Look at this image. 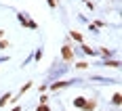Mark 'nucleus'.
Wrapping results in <instances>:
<instances>
[{"mask_svg": "<svg viewBox=\"0 0 122 111\" xmlns=\"http://www.w3.org/2000/svg\"><path fill=\"white\" fill-rule=\"evenodd\" d=\"M49 6H53V9H55V6H57V0H49Z\"/></svg>", "mask_w": 122, "mask_h": 111, "instance_id": "12", "label": "nucleus"}, {"mask_svg": "<svg viewBox=\"0 0 122 111\" xmlns=\"http://www.w3.org/2000/svg\"><path fill=\"white\" fill-rule=\"evenodd\" d=\"M72 38H74V40H78V42H80V40H82V36H80V34H78V32H72Z\"/></svg>", "mask_w": 122, "mask_h": 111, "instance_id": "8", "label": "nucleus"}, {"mask_svg": "<svg viewBox=\"0 0 122 111\" xmlns=\"http://www.w3.org/2000/svg\"><path fill=\"white\" fill-rule=\"evenodd\" d=\"M105 65H110V67H118L120 63H118V61H107V63H105Z\"/></svg>", "mask_w": 122, "mask_h": 111, "instance_id": "10", "label": "nucleus"}, {"mask_svg": "<svg viewBox=\"0 0 122 111\" xmlns=\"http://www.w3.org/2000/svg\"><path fill=\"white\" fill-rule=\"evenodd\" d=\"M13 111H21V109H19V107H15V109H13Z\"/></svg>", "mask_w": 122, "mask_h": 111, "instance_id": "13", "label": "nucleus"}, {"mask_svg": "<svg viewBox=\"0 0 122 111\" xmlns=\"http://www.w3.org/2000/svg\"><path fill=\"white\" fill-rule=\"evenodd\" d=\"M67 82H57V84H53V90H57V88H61V86H65Z\"/></svg>", "mask_w": 122, "mask_h": 111, "instance_id": "7", "label": "nucleus"}, {"mask_svg": "<svg viewBox=\"0 0 122 111\" xmlns=\"http://www.w3.org/2000/svg\"><path fill=\"white\" fill-rule=\"evenodd\" d=\"M112 103H114V105H120V103H122V97L118 94V92L114 94V99H112Z\"/></svg>", "mask_w": 122, "mask_h": 111, "instance_id": "6", "label": "nucleus"}, {"mask_svg": "<svg viewBox=\"0 0 122 111\" xmlns=\"http://www.w3.org/2000/svg\"><path fill=\"white\" fill-rule=\"evenodd\" d=\"M74 105H76V107H80V109H84V105H86V101L82 99V97H78V99H74Z\"/></svg>", "mask_w": 122, "mask_h": 111, "instance_id": "3", "label": "nucleus"}, {"mask_svg": "<svg viewBox=\"0 0 122 111\" xmlns=\"http://www.w3.org/2000/svg\"><path fill=\"white\" fill-rule=\"evenodd\" d=\"M82 48H84L86 55H95V50H93V48H88V46H82Z\"/></svg>", "mask_w": 122, "mask_h": 111, "instance_id": "9", "label": "nucleus"}, {"mask_svg": "<svg viewBox=\"0 0 122 111\" xmlns=\"http://www.w3.org/2000/svg\"><path fill=\"white\" fill-rule=\"evenodd\" d=\"M36 111H51V109L46 107V105H38V109H36Z\"/></svg>", "mask_w": 122, "mask_h": 111, "instance_id": "11", "label": "nucleus"}, {"mask_svg": "<svg viewBox=\"0 0 122 111\" xmlns=\"http://www.w3.org/2000/svg\"><path fill=\"white\" fill-rule=\"evenodd\" d=\"M6 101H11V94H9V92H6V94L0 99V107H4V105H6Z\"/></svg>", "mask_w": 122, "mask_h": 111, "instance_id": "5", "label": "nucleus"}, {"mask_svg": "<svg viewBox=\"0 0 122 111\" xmlns=\"http://www.w3.org/2000/svg\"><path fill=\"white\" fill-rule=\"evenodd\" d=\"M61 55H63V59H65V61H72V59H74V52H72V48H70V46H63Z\"/></svg>", "mask_w": 122, "mask_h": 111, "instance_id": "1", "label": "nucleus"}, {"mask_svg": "<svg viewBox=\"0 0 122 111\" xmlns=\"http://www.w3.org/2000/svg\"><path fill=\"white\" fill-rule=\"evenodd\" d=\"M0 38H2V32H0Z\"/></svg>", "mask_w": 122, "mask_h": 111, "instance_id": "14", "label": "nucleus"}, {"mask_svg": "<svg viewBox=\"0 0 122 111\" xmlns=\"http://www.w3.org/2000/svg\"><path fill=\"white\" fill-rule=\"evenodd\" d=\"M95 107H97V103H95V101H86V105H84V111H93Z\"/></svg>", "mask_w": 122, "mask_h": 111, "instance_id": "4", "label": "nucleus"}, {"mask_svg": "<svg viewBox=\"0 0 122 111\" xmlns=\"http://www.w3.org/2000/svg\"><path fill=\"white\" fill-rule=\"evenodd\" d=\"M19 21H21V23H23V25H27V27H32V29H36V23H34V21H30V19L25 17L23 13L19 15Z\"/></svg>", "mask_w": 122, "mask_h": 111, "instance_id": "2", "label": "nucleus"}]
</instances>
